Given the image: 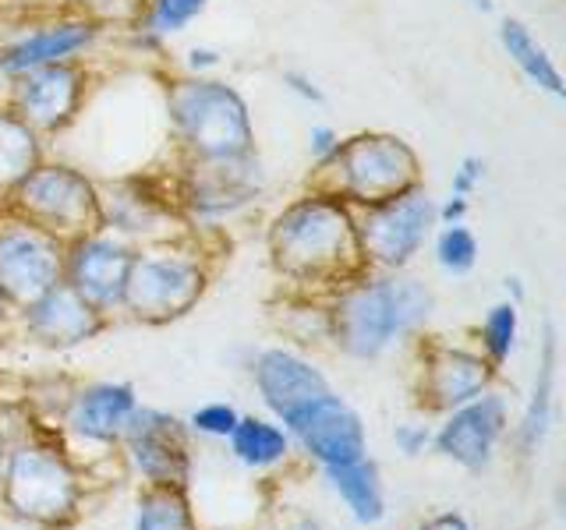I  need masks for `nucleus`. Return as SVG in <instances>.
<instances>
[{
    "label": "nucleus",
    "mask_w": 566,
    "mask_h": 530,
    "mask_svg": "<svg viewBox=\"0 0 566 530\" xmlns=\"http://www.w3.org/2000/svg\"><path fill=\"white\" fill-rule=\"evenodd\" d=\"M482 177H485V159L482 156H464L460 159V167L453 173V194H471L478 184H482Z\"/></svg>",
    "instance_id": "obj_32"
},
{
    "label": "nucleus",
    "mask_w": 566,
    "mask_h": 530,
    "mask_svg": "<svg viewBox=\"0 0 566 530\" xmlns=\"http://www.w3.org/2000/svg\"><path fill=\"white\" fill-rule=\"evenodd\" d=\"M489 382H492V364L485 358L442 347L432 350L429 361H424L421 396H429V403L439 406V411H453V406L489 393Z\"/></svg>",
    "instance_id": "obj_18"
},
{
    "label": "nucleus",
    "mask_w": 566,
    "mask_h": 530,
    "mask_svg": "<svg viewBox=\"0 0 566 530\" xmlns=\"http://www.w3.org/2000/svg\"><path fill=\"white\" fill-rule=\"evenodd\" d=\"M394 438H397V446H400L407 456L424 453V446H429V442H432L429 428H421V424H400V428L394 432Z\"/></svg>",
    "instance_id": "obj_35"
},
{
    "label": "nucleus",
    "mask_w": 566,
    "mask_h": 530,
    "mask_svg": "<svg viewBox=\"0 0 566 530\" xmlns=\"http://www.w3.org/2000/svg\"><path fill=\"white\" fill-rule=\"evenodd\" d=\"M389 290H394V308H397V322H400V336L415 332L418 326L429 322L432 315V294L421 279L411 276H389Z\"/></svg>",
    "instance_id": "obj_27"
},
{
    "label": "nucleus",
    "mask_w": 566,
    "mask_h": 530,
    "mask_svg": "<svg viewBox=\"0 0 566 530\" xmlns=\"http://www.w3.org/2000/svg\"><path fill=\"white\" fill-rule=\"evenodd\" d=\"M283 85L291 88V93L297 96V99H305V103H315V106H323L326 103V93L323 88L315 85V78L312 75H305V71H283Z\"/></svg>",
    "instance_id": "obj_34"
},
{
    "label": "nucleus",
    "mask_w": 566,
    "mask_h": 530,
    "mask_svg": "<svg viewBox=\"0 0 566 530\" xmlns=\"http://www.w3.org/2000/svg\"><path fill=\"white\" fill-rule=\"evenodd\" d=\"M297 530H318V527H315V523H308V520H305V523H297Z\"/></svg>",
    "instance_id": "obj_41"
},
{
    "label": "nucleus",
    "mask_w": 566,
    "mask_h": 530,
    "mask_svg": "<svg viewBox=\"0 0 566 530\" xmlns=\"http://www.w3.org/2000/svg\"><path fill=\"white\" fill-rule=\"evenodd\" d=\"M14 191L25 220L53 237L57 230H88L85 223L103 216L93 184L71 167H35Z\"/></svg>",
    "instance_id": "obj_7"
},
{
    "label": "nucleus",
    "mask_w": 566,
    "mask_h": 530,
    "mask_svg": "<svg viewBox=\"0 0 566 530\" xmlns=\"http://www.w3.org/2000/svg\"><path fill=\"white\" fill-rule=\"evenodd\" d=\"M220 64V53L217 50H206V46H195L188 53V67L195 71V75H202L206 67H217Z\"/></svg>",
    "instance_id": "obj_38"
},
{
    "label": "nucleus",
    "mask_w": 566,
    "mask_h": 530,
    "mask_svg": "<svg viewBox=\"0 0 566 530\" xmlns=\"http://www.w3.org/2000/svg\"><path fill=\"white\" fill-rule=\"evenodd\" d=\"M329 485L336 488V495L347 502V509L354 512L358 523H376L382 520V485H379V470L371 459H350V464H336L326 467Z\"/></svg>",
    "instance_id": "obj_22"
},
{
    "label": "nucleus",
    "mask_w": 566,
    "mask_h": 530,
    "mask_svg": "<svg viewBox=\"0 0 566 530\" xmlns=\"http://www.w3.org/2000/svg\"><path fill=\"white\" fill-rule=\"evenodd\" d=\"M418 530H471V527H468L464 517H460V512H439V517L424 520Z\"/></svg>",
    "instance_id": "obj_37"
},
{
    "label": "nucleus",
    "mask_w": 566,
    "mask_h": 530,
    "mask_svg": "<svg viewBox=\"0 0 566 530\" xmlns=\"http://www.w3.org/2000/svg\"><path fill=\"white\" fill-rule=\"evenodd\" d=\"M4 459V502L18 520L61 527L75 517L78 477L64 456L43 446H22Z\"/></svg>",
    "instance_id": "obj_3"
},
{
    "label": "nucleus",
    "mask_w": 566,
    "mask_h": 530,
    "mask_svg": "<svg viewBox=\"0 0 566 530\" xmlns=\"http://www.w3.org/2000/svg\"><path fill=\"white\" fill-rule=\"evenodd\" d=\"M553 382H556V332H553V326H548L545 329V343H542L535 389H531L527 411H524V421H521V449L524 453H535L538 442L548 432V417H553Z\"/></svg>",
    "instance_id": "obj_23"
},
{
    "label": "nucleus",
    "mask_w": 566,
    "mask_h": 530,
    "mask_svg": "<svg viewBox=\"0 0 566 530\" xmlns=\"http://www.w3.org/2000/svg\"><path fill=\"white\" fill-rule=\"evenodd\" d=\"M329 167H336L344 199L361 205H379L407 188H418V156L394 135H358L340 141Z\"/></svg>",
    "instance_id": "obj_4"
},
{
    "label": "nucleus",
    "mask_w": 566,
    "mask_h": 530,
    "mask_svg": "<svg viewBox=\"0 0 566 530\" xmlns=\"http://www.w3.org/2000/svg\"><path fill=\"white\" fill-rule=\"evenodd\" d=\"M135 530H195L181 488H153L138 499Z\"/></svg>",
    "instance_id": "obj_26"
},
{
    "label": "nucleus",
    "mask_w": 566,
    "mask_h": 530,
    "mask_svg": "<svg viewBox=\"0 0 566 530\" xmlns=\"http://www.w3.org/2000/svg\"><path fill=\"white\" fill-rule=\"evenodd\" d=\"M432 223H436V202L429 199V191L407 188L397 199L368 205L365 220L354 223V230H358V244L365 258L382 265V269H403L418 255L424 237H429Z\"/></svg>",
    "instance_id": "obj_5"
},
{
    "label": "nucleus",
    "mask_w": 566,
    "mask_h": 530,
    "mask_svg": "<svg viewBox=\"0 0 566 530\" xmlns=\"http://www.w3.org/2000/svg\"><path fill=\"white\" fill-rule=\"evenodd\" d=\"M336 149H340V135H336L329 124H315V128L308 131V152L318 159V163H329V159L336 156Z\"/></svg>",
    "instance_id": "obj_33"
},
{
    "label": "nucleus",
    "mask_w": 566,
    "mask_h": 530,
    "mask_svg": "<svg viewBox=\"0 0 566 530\" xmlns=\"http://www.w3.org/2000/svg\"><path fill=\"white\" fill-rule=\"evenodd\" d=\"M40 163L35 131L18 114H0V191L18 188Z\"/></svg>",
    "instance_id": "obj_24"
},
{
    "label": "nucleus",
    "mask_w": 566,
    "mask_h": 530,
    "mask_svg": "<svg viewBox=\"0 0 566 530\" xmlns=\"http://www.w3.org/2000/svg\"><path fill=\"white\" fill-rule=\"evenodd\" d=\"M506 432V403L495 393H482L468 403L453 406V414L436 435V446L442 456H450L453 464L468 470L489 467L495 442Z\"/></svg>",
    "instance_id": "obj_13"
},
{
    "label": "nucleus",
    "mask_w": 566,
    "mask_h": 530,
    "mask_svg": "<svg viewBox=\"0 0 566 530\" xmlns=\"http://www.w3.org/2000/svg\"><path fill=\"white\" fill-rule=\"evenodd\" d=\"M280 421L287 424V428L297 435L301 446H305V453H312L323 467L350 464V459L365 456L361 417L333 393L315 396L312 403L297 406V411H291Z\"/></svg>",
    "instance_id": "obj_10"
},
{
    "label": "nucleus",
    "mask_w": 566,
    "mask_h": 530,
    "mask_svg": "<svg viewBox=\"0 0 566 530\" xmlns=\"http://www.w3.org/2000/svg\"><path fill=\"white\" fill-rule=\"evenodd\" d=\"M202 269L195 258L185 255H135L128 287H124V305H128L138 318H164L185 315L202 294Z\"/></svg>",
    "instance_id": "obj_9"
},
{
    "label": "nucleus",
    "mask_w": 566,
    "mask_h": 530,
    "mask_svg": "<svg viewBox=\"0 0 566 530\" xmlns=\"http://www.w3.org/2000/svg\"><path fill=\"white\" fill-rule=\"evenodd\" d=\"M167 110L195 159H230L252 152V117L244 99L223 82L188 78L167 96Z\"/></svg>",
    "instance_id": "obj_2"
},
{
    "label": "nucleus",
    "mask_w": 566,
    "mask_h": 530,
    "mask_svg": "<svg viewBox=\"0 0 566 530\" xmlns=\"http://www.w3.org/2000/svg\"><path fill=\"white\" fill-rule=\"evenodd\" d=\"M464 216H468V194H453L450 191V199L442 202V205H436V223H464Z\"/></svg>",
    "instance_id": "obj_36"
},
{
    "label": "nucleus",
    "mask_w": 566,
    "mask_h": 530,
    "mask_svg": "<svg viewBox=\"0 0 566 530\" xmlns=\"http://www.w3.org/2000/svg\"><path fill=\"white\" fill-rule=\"evenodd\" d=\"M4 456H8V449H4V435H0V464H4Z\"/></svg>",
    "instance_id": "obj_40"
},
{
    "label": "nucleus",
    "mask_w": 566,
    "mask_h": 530,
    "mask_svg": "<svg viewBox=\"0 0 566 530\" xmlns=\"http://www.w3.org/2000/svg\"><path fill=\"white\" fill-rule=\"evenodd\" d=\"M96 40V25L88 22H53L29 35H22L14 46L0 53V71L8 75H25V71L46 67V64H64L75 53H82Z\"/></svg>",
    "instance_id": "obj_20"
},
{
    "label": "nucleus",
    "mask_w": 566,
    "mask_h": 530,
    "mask_svg": "<svg viewBox=\"0 0 566 530\" xmlns=\"http://www.w3.org/2000/svg\"><path fill=\"white\" fill-rule=\"evenodd\" d=\"M500 43L506 50V57L524 71V78L531 85H538L542 93L556 96V99H566V85H563L556 61L548 57V50L531 35V29L521 22V18H503Z\"/></svg>",
    "instance_id": "obj_21"
},
{
    "label": "nucleus",
    "mask_w": 566,
    "mask_h": 530,
    "mask_svg": "<svg viewBox=\"0 0 566 530\" xmlns=\"http://www.w3.org/2000/svg\"><path fill=\"white\" fill-rule=\"evenodd\" d=\"M25 329L43 347H75L99 332V308L61 279L57 287L25 305Z\"/></svg>",
    "instance_id": "obj_16"
},
{
    "label": "nucleus",
    "mask_w": 566,
    "mask_h": 530,
    "mask_svg": "<svg viewBox=\"0 0 566 530\" xmlns=\"http://www.w3.org/2000/svg\"><path fill=\"white\" fill-rule=\"evenodd\" d=\"M64 276V252L53 234L18 223L0 230V297L14 305H32Z\"/></svg>",
    "instance_id": "obj_8"
},
{
    "label": "nucleus",
    "mask_w": 566,
    "mask_h": 530,
    "mask_svg": "<svg viewBox=\"0 0 566 530\" xmlns=\"http://www.w3.org/2000/svg\"><path fill=\"white\" fill-rule=\"evenodd\" d=\"M206 11V0H153L146 11V32L170 35L188 29Z\"/></svg>",
    "instance_id": "obj_30"
},
{
    "label": "nucleus",
    "mask_w": 566,
    "mask_h": 530,
    "mask_svg": "<svg viewBox=\"0 0 566 530\" xmlns=\"http://www.w3.org/2000/svg\"><path fill=\"white\" fill-rule=\"evenodd\" d=\"M128 442L135 470L153 481L156 488H185L188 481V438L181 421L149 411V406H135L128 428L120 435Z\"/></svg>",
    "instance_id": "obj_11"
},
{
    "label": "nucleus",
    "mask_w": 566,
    "mask_h": 530,
    "mask_svg": "<svg viewBox=\"0 0 566 530\" xmlns=\"http://www.w3.org/2000/svg\"><path fill=\"white\" fill-rule=\"evenodd\" d=\"M436 262L453 276H464L478 262V241L464 223H447L436 237Z\"/></svg>",
    "instance_id": "obj_28"
},
{
    "label": "nucleus",
    "mask_w": 566,
    "mask_h": 530,
    "mask_svg": "<svg viewBox=\"0 0 566 530\" xmlns=\"http://www.w3.org/2000/svg\"><path fill=\"white\" fill-rule=\"evenodd\" d=\"M468 4H471L474 11H482V14H489V11L495 8V0H468Z\"/></svg>",
    "instance_id": "obj_39"
},
{
    "label": "nucleus",
    "mask_w": 566,
    "mask_h": 530,
    "mask_svg": "<svg viewBox=\"0 0 566 530\" xmlns=\"http://www.w3.org/2000/svg\"><path fill=\"white\" fill-rule=\"evenodd\" d=\"M270 241L276 265L297 279L347 273V265H358L361 258L358 230L340 194H308L287 205L276 216Z\"/></svg>",
    "instance_id": "obj_1"
},
{
    "label": "nucleus",
    "mask_w": 566,
    "mask_h": 530,
    "mask_svg": "<svg viewBox=\"0 0 566 530\" xmlns=\"http://www.w3.org/2000/svg\"><path fill=\"white\" fill-rule=\"evenodd\" d=\"M135 255L114 237L82 234L64 255V283H71L88 305L106 311L124 305V287H128Z\"/></svg>",
    "instance_id": "obj_12"
},
{
    "label": "nucleus",
    "mask_w": 566,
    "mask_h": 530,
    "mask_svg": "<svg viewBox=\"0 0 566 530\" xmlns=\"http://www.w3.org/2000/svg\"><path fill=\"white\" fill-rule=\"evenodd\" d=\"M4 305H8V300H4V297H0V311H4Z\"/></svg>",
    "instance_id": "obj_42"
},
{
    "label": "nucleus",
    "mask_w": 566,
    "mask_h": 530,
    "mask_svg": "<svg viewBox=\"0 0 566 530\" xmlns=\"http://www.w3.org/2000/svg\"><path fill=\"white\" fill-rule=\"evenodd\" d=\"M262 191L259 159L230 156V159H195L191 181H188V202L202 216H223L248 205Z\"/></svg>",
    "instance_id": "obj_14"
},
{
    "label": "nucleus",
    "mask_w": 566,
    "mask_h": 530,
    "mask_svg": "<svg viewBox=\"0 0 566 530\" xmlns=\"http://www.w3.org/2000/svg\"><path fill=\"white\" fill-rule=\"evenodd\" d=\"M513 340H517V305L503 300V305H495L482 322V347L489 353V364H503L513 350Z\"/></svg>",
    "instance_id": "obj_29"
},
{
    "label": "nucleus",
    "mask_w": 566,
    "mask_h": 530,
    "mask_svg": "<svg viewBox=\"0 0 566 530\" xmlns=\"http://www.w3.org/2000/svg\"><path fill=\"white\" fill-rule=\"evenodd\" d=\"M255 385L262 400L270 403V411H276L280 417H287L297 406L329 393L323 371L301 361L291 350H262L255 361Z\"/></svg>",
    "instance_id": "obj_17"
},
{
    "label": "nucleus",
    "mask_w": 566,
    "mask_h": 530,
    "mask_svg": "<svg viewBox=\"0 0 566 530\" xmlns=\"http://www.w3.org/2000/svg\"><path fill=\"white\" fill-rule=\"evenodd\" d=\"M329 329L333 340L347 353H354V358H376V353H382L400 336L389 276L361 279L344 287L329 311Z\"/></svg>",
    "instance_id": "obj_6"
},
{
    "label": "nucleus",
    "mask_w": 566,
    "mask_h": 530,
    "mask_svg": "<svg viewBox=\"0 0 566 530\" xmlns=\"http://www.w3.org/2000/svg\"><path fill=\"white\" fill-rule=\"evenodd\" d=\"M135 406H138V400H135L132 385H124V382L88 385L71 400L67 424H71V432L88 442H114L124 435V428H128Z\"/></svg>",
    "instance_id": "obj_19"
},
{
    "label": "nucleus",
    "mask_w": 566,
    "mask_h": 530,
    "mask_svg": "<svg viewBox=\"0 0 566 530\" xmlns=\"http://www.w3.org/2000/svg\"><path fill=\"white\" fill-rule=\"evenodd\" d=\"M238 424V411L230 403H206L191 414V428L202 435H220L227 438Z\"/></svg>",
    "instance_id": "obj_31"
},
{
    "label": "nucleus",
    "mask_w": 566,
    "mask_h": 530,
    "mask_svg": "<svg viewBox=\"0 0 566 530\" xmlns=\"http://www.w3.org/2000/svg\"><path fill=\"white\" fill-rule=\"evenodd\" d=\"M230 449L248 467H270L287 456V435L270 421L238 417L234 432H230Z\"/></svg>",
    "instance_id": "obj_25"
},
{
    "label": "nucleus",
    "mask_w": 566,
    "mask_h": 530,
    "mask_svg": "<svg viewBox=\"0 0 566 530\" xmlns=\"http://www.w3.org/2000/svg\"><path fill=\"white\" fill-rule=\"evenodd\" d=\"M82 103V75L67 61L25 71L18 82V117L32 131H53L75 117Z\"/></svg>",
    "instance_id": "obj_15"
}]
</instances>
